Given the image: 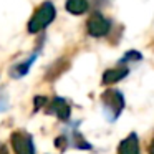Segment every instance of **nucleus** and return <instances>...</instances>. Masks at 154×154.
Instances as JSON below:
<instances>
[{
    "instance_id": "9",
    "label": "nucleus",
    "mask_w": 154,
    "mask_h": 154,
    "mask_svg": "<svg viewBox=\"0 0 154 154\" xmlns=\"http://www.w3.org/2000/svg\"><path fill=\"white\" fill-rule=\"evenodd\" d=\"M37 55H38V53H33L30 58H27L25 61L15 65V66L10 70V75H12L14 78H22V76H25V75L28 73V70H30V66L35 63V60H37Z\"/></svg>"
},
{
    "instance_id": "8",
    "label": "nucleus",
    "mask_w": 154,
    "mask_h": 154,
    "mask_svg": "<svg viewBox=\"0 0 154 154\" xmlns=\"http://www.w3.org/2000/svg\"><path fill=\"white\" fill-rule=\"evenodd\" d=\"M65 8L71 15H83L90 8V2L88 0H66L65 2Z\"/></svg>"
},
{
    "instance_id": "10",
    "label": "nucleus",
    "mask_w": 154,
    "mask_h": 154,
    "mask_svg": "<svg viewBox=\"0 0 154 154\" xmlns=\"http://www.w3.org/2000/svg\"><path fill=\"white\" fill-rule=\"evenodd\" d=\"M129 60H134V61H137V60H141V53L139 51H128L126 55L123 57V60L121 61H129Z\"/></svg>"
},
{
    "instance_id": "2",
    "label": "nucleus",
    "mask_w": 154,
    "mask_h": 154,
    "mask_svg": "<svg viewBox=\"0 0 154 154\" xmlns=\"http://www.w3.org/2000/svg\"><path fill=\"white\" fill-rule=\"evenodd\" d=\"M111 30V22L104 17L101 12H94L86 22V32L93 38H103L109 33Z\"/></svg>"
},
{
    "instance_id": "12",
    "label": "nucleus",
    "mask_w": 154,
    "mask_h": 154,
    "mask_svg": "<svg viewBox=\"0 0 154 154\" xmlns=\"http://www.w3.org/2000/svg\"><path fill=\"white\" fill-rule=\"evenodd\" d=\"M55 146L60 147V149H63V147H65V137H57V141H55Z\"/></svg>"
},
{
    "instance_id": "4",
    "label": "nucleus",
    "mask_w": 154,
    "mask_h": 154,
    "mask_svg": "<svg viewBox=\"0 0 154 154\" xmlns=\"http://www.w3.org/2000/svg\"><path fill=\"white\" fill-rule=\"evenodd\" d=\"M10 139H12V146H14L15 154H35L33 139L25 131H15V133H12Z\"/></svg>"
},
{
    "instance_id": "1",
    "label": "nucleus",
    "mask_w": 154,
    "mask_h": 154,
    "mask_svg": "<svg viewBox=\"0 0 154 154\" xmlns=\"http://www.w3.org/2000/svg\"><path fill=\"white\" fill-rule=\"evenodd\" d=\"M55 17H57V8H55L53 2L45 0L43 4L35 10L32 18L28 20V25H27L28 33H38V32L45 30L55 20Z\"/></svg>"
},
{
    "instance_id": "6",
    "label": "nucleus",
    "mask_w": 154,
    "mask_h": 154,
    "mask_svg": "<svg viewBox=\"0 0 154 154\" xmlns=\"http://www.w3.org/2000/svg\"><path fill=\"white\" fill-rule=\"evenodd\" d=\"M129 70L126 66H116L111 68V70H106L103 73V85H114L118 81H121L123 78L128 76Z\"/></svg>"
},
{
    "instance_id": "5",
    "label": "nucleus",
    "mask_w": 154,
    "mask_h": 154,
    "mask_svg": "<svg viewBox=\"0 0 154 154\" xmlns=\"http://www.w3.org/2000/svg\"><path fill=\"white\" fill-rule=\"evenodd\" d=\"M47 111H48V114H55V116H58L60 119H68V118H70V113H71L70 104H68L63 98H55Z\"/></svg>"
},
{
    "instance_id": "11",
    "label": "nucleus",
    "mask_w": 154,
    "mask_h": 154,
    "mask_svg": "<svg viewBox=\"0 0 154 154\" xmlns=\"http://www.w3.org/2000/svg\"><path fill=\"white\" fill-rule=\"evenodd\" d=\"M45 104H47V98H43V96L35 98V109H40L42 106H45Z\"/></svg>"
},
{
    "instance_id": "3",
    "label": "nucleus",
    "mask_w": 154,
    "mask_h": 154,
    "mask_svg": "<svg viewBox=\"0 0 154 154\" xmlns=\"http://www.w3.org/2000/svg\"><path fill=\"white\" fill-rule=\"evenodd\" d=\"M101 100H103V104H104L108 113H113L111 119H114V118H118L121 114V111H123V108H124V98H123V94H121V91L113 90V88H111V90H106L101 94Z\"/></svg>"
},
{
    "instance_id": "13",
    "label": "nucleus",
    "mask_w": 154,
    "mask_h": 154,
    "mask_svg": "<svg viewBox=\"0 0 154 154\" xmlns=\"http://www.w3.org/2000/svg\"><path fill=\"white\" fill-rule=\"evenodd\" d=\"M0 154H8V149L5 144H0Z\"/></svg>"
},
{
    "instance_id": "14",
    "label": "nucleus",
    "mask_w": 154,
    "mask_h": 154,
    "mask_svg": "<svg viewBox=\"0 0 154 154\" xmlns=\"http://www.w3.org/2000/svg\"><path fill=\"white\" fill-rule=\"evenodd\" d=\"M147 152H149V154H154V139L151 141V144H149V149H147Z\"/></svg>"
},
{
    "instance_id": "7",
    "label": "nucleus",
    "mask_w": 154,
    "mask_h": 154,
    "mask_svg": "<svg viewBox=\"0 0 154 154\" xmlns=\"http://www.w3.org/2000/svg\"><path fill=\"white\" fill-rule=\"evenodd\" d=\"M118 154H139V141L134 133H131L126 139L121 141Z\"/></svg>"
}]
</instances>
